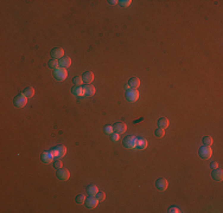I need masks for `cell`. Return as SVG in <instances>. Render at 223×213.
Wrapping results in <instances>:
<instances>
[{"instance_id": "6da1fadb", "label": "cell", "mask_w": 223, "mask_h": 213, "mask_svg": "<svg viewBox=\"0 0 223 213\" xmlns=\"http://www.w3.org/2000/svg\"><path fill=\"white\" fill-rule=\"evenodd\" d=\"M136 141H138V137L133 136V135H129V136H126L122 141V144L125 148H128V149H132V148H135L136 147Z\"/></svg>"}, {"instance_id": "7a4b0ae2", "label": "cell", "mask_w": 223, "mask_h": 213, "mask_svg": "<svg viewBox=\"0 0 223 213\" xmlns=\"http://www.w3.org/2000/svg\"><path fill=\"white\" fill-rule=\"evenodd\" d=\"M50 153L54 155L55 159H61L67 154V148L64 146H56L55 148L50 149Z\"/></svg>"}, {"instance_id": "3957f363", "label": "cell", "mask_w": 223, "mask_h": 213, "mask_svg": "<svg viewBox=\"0 0 223 213\" xmlns=\"http://www.w3.org/2000/svg\"><path fill=\"white\" fill-rule=\"evenodd\" d=\"M198 154H200V156H201L202 159L208 160V159H210L211 155H213V149L210 148V146H202V147L200 148V150H198Z\"/></svg>"}, {"instance_id": "277c9868", "label": "cell", "mask_w": 223, "mask_h": 213, "mask_svg": "<svg viewBox=\"0 0 223 213\" xmlns=\"http://www.w3.org/2000/svg\"><path fill=\"white\" fill-rule=\"evenodd\" d=\"M54 77L57 81H64L68 77V71L64 68H57L54 70Z\"/></svg>"}, {"instance_id": "5b68a950", "label": "cell", "mask_w": 223, "mask_h": 213, "mask_svg": "<svg viewBox=\"0 0 223 213\" xmlns=\"http://www.w3.org/2000/svg\"><path fill=\"white\" fill-rule=\"evenodd\" d=\"M13 103H14V106H17V108H23V106H26V103H27V97L24 94H19V95H17L14 97Z\"/></svg>"}, {"instance_id": "8992f818", "label": "cell", "mask_w": 223, "mask_h": 213, "mask_svg": "<svg viewBox=\"0 0 223 213\" xmlns=\"http://www.w3.org/2000/svg\"><path fill=\"white\" fill-rule=\"evenodd\" d=\"M56 177H57L61 181H67V180L70 178V172H69V169L62 167V168L57 169V172H56Z\"/></svg>"}, {"instance_id": "52a82bcc", "label": "cell", "mask_w": 223, "mask_h": 213, "mask_svg": "<svg viewBox=\"0 0 223 213\" xmlns=\"http://www.w3.org/2000/svg\"><path fill=\"white\" fill-rule=\"evenodd\" d=\"M139 98V91L138 89H129L126 93V100L128 102H135Z\"/></svg>"}, {"instance_id": "ba28073f", "label": "cell", "mask_w": 223, "mask_h": 213, "mask_svg": "<svg viewBox=\"0 0 223 213\" xmlns=\"http://www.w3.org/2000/svg\"><path fill=\"white\" fill-rule=\"evenodd\" d=\"M99 204V200L96 199V197H93V195H89L88 198H86V201H84V205L88 209H95Z\"/></svg>"}, {"instance_id": "9c48e42d", "label": "cell", "mask_w": 223, "mask_h": 213, "mask_svg": "<svg viewBox=\"0 0 223 213\" xmlns=\"http://www.w3.org/2000/svg\"><path fill=\"white\" fill-rule=\"evenodd\" d=\"M167 186H169V182H167V180L164 179V178H160V179H158V180L156 181V187H157L159 191H161V192L166 191V190H167Z\"/></svg>"}, {"instance_id": "30bf717a", "label": "cell", "mask_w": 223, "mask_h": 213, "mask_svg": "<svg viewBox=\"0 0 223 213\" xmlns=\"http://www.w3.org/2000/svg\"><path fill=\"white\" fill-rule=\"evenodd\" d=\"M51 57L54 59H61L62 57H64V50L62 47H55L51 50Z\"/></svg>"}, {"instance_id": "8fae6325", "label": "cell", "mask_w": 223, "mask_h": 213, "mask_svg": "<svg viewBox=\"0 0 223 213\" xmlns=\"http://www.w3.org/2000/svg\"><path fill=\"white\" fill-rule=\"evenodd\" d=\"M113 129H114V131L117 133V134H123V133L127 130V127H126V124H125L123 122H116V123L113 125Z\"/></svg>"}, {"instance_id": "7c38bea8", "label": "cell", "mask_w": 223, "mask_h": 213, "mask_svg": "<svg viewBox=\"0 0 223 213\" xmlns=\"http://www.w3.org/2000/svg\"><path fill=\"white\" fill-rule=\"evenodd\" d=\"M58 65H59V68H64V69L69 68V66L71 65V59H70V57H68V56L62 57V58L58 61Z\"/></svg>"}, {"instance_id": "4fadbf2b", "label": "cell", "mask_w": 223, "mask_h": 213, "mask_svg": "<svg viewBox=\"0 0 223 213\" xmlns=\"http://www.w3.org/2000/svg\"><path fill=\"white\" fill-rule=\"evenodd\" d=\"M40 159H42V161H43L44 163H52V162H54V155L50 153V150H49V152H44V153L42 154Z\"/></svg>"}, {"instance_id": "5bb4252c", "label": "cell", "mask_w": 223, "mask_h": 213, "mask_svg": "<svg viewBox=\"0 0 223 213\" xmlns=\"http://www.w3.org/2000/svg\"><path fill=\"white\" fill-rule=\"evenodd\" d=\"M82 80H83V82H84V83L90 84V83L94 81V74H93L92 71H87V72H84V74H83Z\"/></svg>"}, {"instance_id": "9a60e30c", "label": "cell", "mask_w": 223, "mask_h": 213, "mask_svg": "<svg viewBox=\"0 0 223 213\" xmlns=\"http://www.w3.org/2000/svg\"><path fill=\"white\" fill-rule=\"evenodd\" d=\"M71 93H73L75 96H77V97H81V96L84 95L83 87H81V85H75V87L71 89Z\"/></svg>"}, {"instance_id": "2e32d148", "label": "cell", "mask_w": 223, "mask_h": 213, "mask_svg": "<svg viewBox=\"0 0 223 213\" xmlns=\"http://www.w3.org/2000/svg\"><path fill=\"white\" fill-rule=\"evenodd\" d=\"M86 192H87V194H88V195H93V197H95V195H96V193L99 192V188H98V186H96V185H89V186L87 187Z\"/></svg>"}, {"instance_id": "e0dca14e", "label": "cell", "mask_w": 223, "mask_h": 213, "mask_svg": "<svg viewBox=\"0 0 223 213\" xmlns=\"http://www.w3.org/2000/svg\"><path fill=\"white\" fill-rule=\"evenodd\" d=\"M83 90H84V95H87V96H93L95 94V88L93 85H90V84L84 85Z\"/></svg>"}, {"instance_id": "ac0fdd59", "label": "cell", "mask_w": 223, "mask_h": 213, "mask_svg": "<svg viewBox=\"0 0 223 213\" xmlns=\"http://www.w3.org/2000/svg\"><path fill=\"white\" fill-rule=\"evenodd\" d=\"M147 140L144 139V137H139L138 141H136V148L138 149H145L147 147Z\"/></svg>"}, {"instance_id": "d6986e66", "label": "cell", "mask_w": 223, "mask_h": 213, "mask_svg": "<svg viewBox=\"0 0 223 213\" xmlns=\"http://www.w3.org/2000/svg\"><path fill=\"white\" fill-rule=\"evenodd\" d=\"M213 178L215 179V180H217V181H221L223 179V172L222 169H219V168H216V169H214L213 171Z\"/></svg>"}, {"instance_id": "ffe728a7", "label": "cell", "mask_w": 223, "mask_h": 213, "mask_svg": "<svg viewBox=\"0 0 223 213\" xmlns=\"http://www.w3.org/2000/svg\"><path fill=\"white\" fill-rule=\"evenodd\" d=\"M169 124H170V122H169V120H167L166 117H161V118L158 120V128L165 129V128L169 127Z\"/></svg>"}, {"instance_id": "44dd1931", "label": "cell", "mask_w": 223, "mask_h": 213, "mask_svg": "<svg viewBox=\"0 0 223 213\" xmlns=\"http://www.w3.org/2000/svg\"><path fill=\"white\" fill-rule=\"evenodd\" d=\"M128 85H129L131 88H133V89L139 88V85H140V81H139V78H136V77H132V78L129 80V82H128Z\"/></svg>"}, {"instance_id": "7402d4cb", "label": "cell", "mask_w": 223, "mask_h": 213, "mask_svg": "<svg viewBox=\"0 0 223 213\" xmlns=\"http://www.w3.org/2000/svg\"><path fill=\"white\" fill-rule=\"evenodd\" d=\"M27 98H30V97H32L33 95H34V89L32 88V87H29V88H26L25 90H24V93H23Z\"/></svg>"}, {"instance_id": "603a6c76", "label": "cell", "mask_w": 223, "mask_h": 213, "mask_svg": "<svg viewBox=\"0 0 223 213\" xmlns=\"http://www.w3.org/2000/svg\"><path fill=\"white\" fill-rule=\"evenodd\" d=\"M48 66L50 68V69H57L58 68V62L56 61V59H51V61H49V63H48Z\"/></svg>"}, {"instance_id": "cb8c5ba5", "label": "cell", "mask_w": 223, "mask_h": 213, "mask_svg": "<svg viewBox=\"0 0 223 213\" xmlns=\"http://www.w3.org/2000/svg\"><path fill=\"white\" fill-rule=\"evenodd\" d=\"M154 135L157 136V137H163L164 135H165V131H164V129L163 128H157L156 130H154Z\"/></svg>"}, {"instance_id": "d4e9b609", "label": "cell", "mask_w": 223, "mask_h": 213, "mask_svg": "<svg viewBox=\"0 0 223 213\" xmlns=\"http://www.w3.org/2000/svg\"><path fill=\"white\" fill-rule=\"evenodd\" d=\"M75 201H76V204H84V201H86L84 194H78V195L75 198Z\"/></svg>"}, {"instance_id": "484cf974", "label": "cell", "mask_w": 223, "mask_h": 213, "mask_svg": "<svg viewBox=\"0 0 223 213\" xmlns=\"http://www.w3.org/2000/svg\"><path fill=\"white\" fill-rule=\"evenodd\" d=\"M73 83H74L75 85H81V84L83 83V80H82V77H80V76H75V77L73 78Z\"/></svg>"}, {"instance_id": "4316f807", "label": "cell", "mask_w": 223, "mask_h": 213, "mask_svg": "<svg viewBox=\"0 0 223 213\" xmlns=\"http://www.w3.org/2000/svg\"><path fill=\"white\" fill-rule=\"evenodd\" d=\"M202 141H203V144H204V146H210V144H213V139H211L210 136H204Z\"/></svg>"}, {"instance_id": "83f0119b", "label": "cell", "mask_w": 223, "mask_h": 213, "mask_svg": "<svg viewBox=\"0 0 223 213\" xmlns=\"http://www.w3.org/2000/svg\"><path fill=\"white\" fill-rule=\"evenodd\" d=\"M103 131H105L107 135H112V134L114 133V129H113V127H112V125L107 124V125H105V127H103Z\"/></svg>"}, {"instance_id": "f1b7e54d", "label": "cell", "mask_w": 223, "mask_h": 213, "mask_svg": "<svg viewBox=\"0 0 223 213\" xmlns=\"http://www.w3.org/2000/svg\"><path fill=\"white\" fill-rule=\"evenodd\" d=\"M95 197H96V199H98L99 201H103V200L106 199V194H105V192H98Z\"/></svg>"}, {"instance_id": "f546056e", "label": "cell", "mask_w": 223, "mask_h": 213, "mask_svg": "<svg viewBox=\"0 0 223 213\" xmlns=\"http://www.w3.org/2000/svg\"><path fill=\"white\" fill-rule=\"evenodd\" d=\"M131 2H132L131 0H120L119 1L121 7H128V6H131Z\"/></svg>"}, {"instance_id": "4dcf8cb0", "label": "cell", "mask_w": 223, "mask_h": 213, "mask_svg": "<svg viewBox=\"0 0 223 213\" xmlns=\"http://www.w3.org/2000/svg\"><path fill=\"white\" fill-rule=\"evenodd\" d=\"M54 166H55V168L59 169V168H62V167H63V163H62V161H61L59 159H56V160L54 161Z\"/></svg>"}, {"instance_id": "1f68e13d", "label": "cell", "mask_w": 223, "mask_h": 213, "mask_svg": "<svg viewBox=\"0 0 223 213\" xmlns=\"http://www.w3.org/2000/svg\"><path fill=\"white\" fill-rule=\"evenodd\" d=\"M111 139L113 142H116V141H119V134L117 133H113L111 135Z\"/></svg>"}, {"instance_id": "d6a6232c", "label": "cell", "mask_w": 223, "mask_h": 213, "mask_svg": "<svg viewBox=\"0 0 223 213\" xmlns=\"http://www.w3.org/2000/svg\"><path fill=\"white\" fill-rule=\"evenodd\" d=\"M169 212L170 213H179L180 212V210H179L178 207H170V209H169Z\"/></svg>"}, {"instance_id": "836d02e7", "label": "cell", "mask_w": 223, "mask_h": 213, "mask_svg": "<svg viewBox=\"0 0 223 213\" xmlns=\"http://www.w3.org/2000/svg\"><path fill=\"white\" fill-rule=\"evenodd\" d=\"M211 168H213V169H216V168H219V163H217L216 161H214V162L211 163Z\"/></svg>"}, {"instance_id": "e575fe53", "label": "cell", "mask_w": 223, "mask_h": 213, "mask_svg": "<svg viewBox=\"0 0 223 213\" xmlns=\"http://www.w3.org/2000/svg\"><path fill=\"white\" fill-rule=\"evenodd\" d=\"M109 2H111L112 5H115V4H117V2H119V1H116V0H111V1H109Z\"/></svg>"}, {"instance_id": "d590c367", "label": "cell", "mask_w": 223, "mask_h": 213, "mask_svg": "<svg viewBox=\"0 0 223 213\" xmlns=\"http://www.w3.org/2000/svg\"><path fill=\"white\" fill-rule=\"evenodd\" d=\"M125 89H126V90H129V89H131V87L127 84V85H125Z\"/></svg>"}]
</instances>
